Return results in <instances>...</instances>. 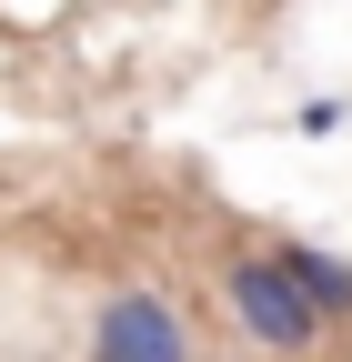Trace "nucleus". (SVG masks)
Wrapping results in <instances>:
<instances>
[{"mask_svg":"<svg viewBox=\"0 0 352 362\" xmlns=\"http://www.w3.org/2000/svg\"><path fill=\"white\" fill-rule=\"evenodd\" d=\"M222 302H232V322H242V342L252 352H272V362H302V352H322L332 332H322V312L292 292V272L272 262V242H252V252H232L222 262Z\"/></svg>","mask_w":352,"mask_h":362,"instance_id":"obj_1","label":"nucleus"},{"mask_svg":"<svg viewBox=\"0 0 352 362\" xmlns=\"http://www.w3.org/2000/svg\"><path fill=\"white\" fill-rule=\"evenodd\" d=\"M91 362H201V342H192L182 312H171V292L121 282V292L91 312Z\"/></svg>","mask_w":352,"mask_h":362,"instance_id":"obj_2","label":"nucleus"},{"mask_svg":"<svg viewBox=\"0 0 352 362\" xmlns=\"http://www.w3.org/2000/svg\"><path fill=\"white\" fill-rule=\"evenodd\" d=\"M272 262L292 272V292L322 312V332L352 322V262H342V252H322V242H272Z\"/></svg>","mask_w":352,"mask_h":362,"instance_id":"obj_3","label":"nucleus"},{"mask_svg":"<svg viewBox=\"0 0 352 362\" xmlns=\"http://www.w3.org/2000/svg\"><path fill=\"white\" fill-rule=\"evenodd\" d=\"M332 131H342V101H332V90H322V101H302V141H332Z\"/></svg>","mask_w":352,"mask_h":362,"instance_id":"obj_4","label":"nucleus"},{"mask_svg":"<svg viewBox=\"0 0 352 362\" xmlns=\"http://www.w3.org/2000/svg\"><path fill=\"white\" fill-rule=\"evenodd\" d=\"M232 362H272V352H232Z\"/></svg>","mask_w":352,"mask_h":362,"instance_id":"obj_5","label":"nucleus"}]
</instances>
